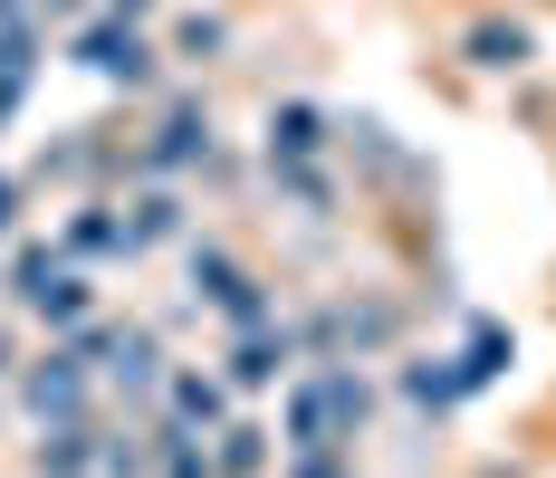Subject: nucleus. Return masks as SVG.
I'll return each mask as SVG.
<instances>
[{"mask_svg": "<svg viewBox=\"0 0 556 478\" xmlns=\"http://www.w3.org/2000/svg\"><path fill=\"white\" fill-rule=\"evenodd\" d=\"M0 230H10V182H0Z\"/></svg>", "mask_w": 556, "mask_h": 478, "instance_id": "nucleus-7", "label": "nucleus"}, {"mask_svg": "<svg viewBox=\"0 0 556 478\" xmlns=\"http://www.w3.org/2000/svg\"><path fill=\"white\" fill-rule=\"evenodd\" d=\"M173 478H212V469H202V460H192V450H173Z\"/></svg>", "mask_w": 556, "mask_h": 478, "instance_id": "nucleus-5", "label": "nucleus"}, {"mask_svg": "<svg viewBox=\"0 0 556 478\" xmlns=\"http://www.w3.org/2000/svg\"><path fill=\"white\" fill-rule=\"evenodd\" d=\"M87 67H106V77H144V49H135V39H87Z\"/></svg>", "mask_w": 556, "mask_h": 478, "instance_id": "nucleus-2", "label": "nucleus"}, {"mask_svg": "<svg viewBox=\"0 0 556 478\" xmlns=\"http://www.w3.org/2000/svg\"><path fill=\"white\" fill-rule=\"evenodd\" d=\"M298 478H336V469H327V450H307V469H298Z\"/></svg>", "mask_w": 556, "mask_h": 478, "instance_id": "nucleus-6", "label": "nucleus"}, {"mask_svg": "<svg viewBox=\"0 0 556 478\" xmlns=\"http://www.w3.org/2000/svg\"><path fill=\"white\" fill-rule=\"evenodd\" d=\"M222 469H230V478H250V469H260V430H230V450H222Z\"/></svg>", "mask_w": 556, "mask_h": 478, "instance_id": "nucleus-4", "label": "nucleus"}, {"mask_svg": "<svg viewBox=\"0 0 556 478\" xmlns=\"http://www.w3.org/2000/svg\"><path fill=\"white\" fill-rule=\"evenodd\" d=\"M470 49H480V67H518L528 57V29H480Z\"/></svg>", "mask_w": 556, "mask_h": 478, "instance_id": "nucleus-3", "label": "nucleus"}, {"mask_svg": "<svg viewBox=\"0 0 556 478\" xmlns=\"http://www.w3.org/2000/svg\"><path fill=\"white\" fill-rule=\"evenodd\" d=\"M29 402H39V422H77V402H87V392H77V364H67V354H58V364H39V383H29Z\"/></svg>", "mask_w": 556, "mask_h": 478, "instance_id": "nucleus-1", "label": "nucleus"}]
</instances>
